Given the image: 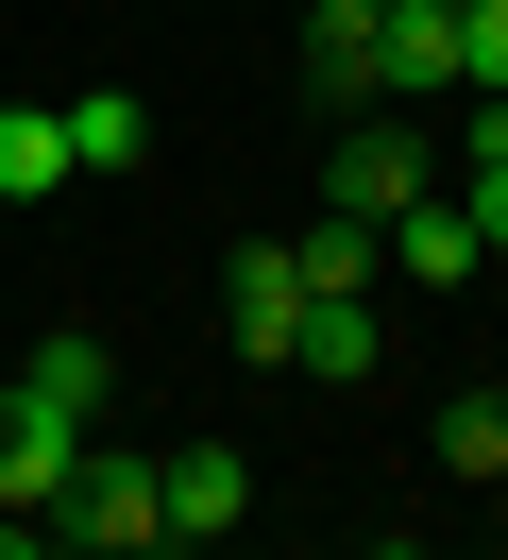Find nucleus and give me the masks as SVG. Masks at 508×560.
Returning <instances> with one entry per match:
<instances>
[{
	"mask_svg": "<svg viewBox=\"0 0 508 560\" xmlns=\"http://www.w3.org/2000/svg\"><path fill=\"white\" fill-rule=\"evenodd\" d=\"M458 85H508V0H458Z\"/></svg>",
	"mask_w": 508,
	"mask_h": 560,
	"instance_id": "14",
	"label": "nucleus"
},
{
	"mask_svg": "<svg viewBox=\"0 0 508 560\" xmlns=\"http://www.w3.org/2000/svg\"><path fill=\"white\" fill-rule=\"evenodd\" d=\"M68 187V103H0V205H51Z\"/></svg>",
	"mask_w": 508,
	"mask_h": 560,
	"instance_id": "11",
	"label": "nucleus"
},
{
	"mask_svg": "<svg viewBox=\"0 0 508 560\" xmlns=\"http://www.w3.org/2000/svg\"><path fill=\"white\" fill-rule=\"evenodd\" d=\"M440 476H508V390H440Z\"/></svg>",
	"mask_w": 508,
	"mask_h": 560,
	"instance_id": "12",
	"label": "nucleus"
},
{
	"mask_svg": "<svg viewBox=\"0 0 508 560\" xmlns=\"http://www.w3.org/2000/svg\"><path fill=\"white\" fill-rule=\"evenodd\" d=\"M424 187H440V137H406V103H390V119H356V137L322 153V205H339V221H373V238H390Z\"/></svg>",
	"mask_w": 508,
	"mask_h": 560,
	"instance_id": "2",
	"label": "nucleus"
},
{
	"mask_svg": "<svg viewBox=\"0 0 508 560\" xmlns=\"http://www.w3.org/2000/svg\"><path fill=\"white\" fill-rule=\"evenodd\" d=\"M390 272H406V289H474V272H492V238H474V205H440V187H424V205L390 221Z\"/></svg>",
	"mask_w": 508,
	"mask_h": 560,
	"instance_id": "8",
	"label": "nucleus"
},
{
	"mask_svg": "<svg viewBox=\"0 0 508 560\" xmlns=\"http://www.w3.org/2000/svg\"><path fill=\"white\" fill-rule=\"evenodd\" d=\"M221 323H237V357H271V374H288V340H305V272H288V238H255L221 272Z\"/></svg>",
	"mask_w": 508,
	"mask_h": 560,
	"instance_id": "5",
	"label": "nucleus"
},
{
	"mask_svg": "<svg viewBox=\"0 0 508 560\" xmlns=\"http://www.w3.org/2000/svg\"><path fill=\"white\" fill-rule=\"evenodd\" d=\"M17 390H34V408H51V424H85V442H102V408H119V357H102L85 323H51V340L17 357Z\"/></svg>",
	"mask_w": 508,
	"mask_h": 560,
	"instance_id": "7",
	"label": "nucleus"
},
{
	"mask_svg": "<svg viewBox=\"0 0 508 560\" xmlns=\"http://www.w3.org/2000/svg\"><path fill=\"white\" fill-rule=\"evenodd\" d=\"M153 544H169V476L119 458V442H85L68 492H51V560H153Z\"/></svg>",
	"mask_w": 508,
	"mask_h": 560,
	"instance_id": "1",
	"label": "nucleus"
},
{
	"mask_svg": "<svg viewBox=\"0 0 508 560\" xmlns=\"http://www.w3.org/2000/svg\"><path fill=\"white\" fill-rule=\"evenodd\" d=\"M458 205H474V238L508 255V153H474V171H458Z\"/></svg>",
	"mask_w": 508,
	"mask_h": 560,
	"instance_id": "15",
	"label": "nucleus"
},
{
	"mask_svg": "<svg viewBox=\"0 0 508 560\" xmlns=\"http://www.w3.org/2000/svg\"><path fill=\"white\" fill-rule=\"evenodd\" d=\"M492 526H508V476H492Z\"/></svg>",
	"mask_w": 508,
	"mask_h": 560,
	"instance_id": "16",
	"label": "nucleus"
},
{
	"mask_svg": "<svg viewBox=\"0 0 508 560\" xmlns=\"http://www.w3.org/2000/svg\"><path fill=\"white\" fill-rule=\"evenodd\" d=\"M68 458H85V424H51L17 374H0V510H51V492H68Z\"/></svg>",
	"mask_w": 508,
	"mask_h": 560,
	"instance_id": "6",
	"label": "nucleus"
},
{
	"mask_svg": "<svg viewBox=\"0 0 508 560\" xmlns=\"http://www.w3.org/2000/svg\"><path fill=\"white\" fill-rule=\"evenodd\" d=\"M373 51H390V0H305V103H390V69H373Z\"/></svg>",
	"mask_w": 508,
	"mask_h": 560,
	"instance_id": "3",
	"label": "nucleus"
},
{
	"mask_svg": "<svg viewBox=\"0 0 508 560\" xmlns=\"http://www.w3.org/2000/svg\"><path fill=\"white\" fill-rule=\"evenodd\" d=\"M135 153H153V103H135V85H85V103H68V187H119Z\"/></svg>",
	"mask_w": 508,
	"mask_h": 560,
	"instance_id": "9",
	"label": "nucleus"
},
{
	"mask_svg": "<svg viewBox=\"0 0 508 560\" xmlns=\"http://www.w3.org/2000/svg\"><path fill=\"white\" fill-rule=\"evenodd\" d=\"M153 476H169V544H237V510H255V458L237 442H169Z\"/></svg>",
	"mask_w": 508,
	"mask_h": 560,
	"instance_id": "4",
	"label": "nucleus"
},
{
	"mask_svg": "<svg viewBox=\"0 0 508 560\" xmlns=\"http://www.w3.org/2000/svg\"><path fill=\"white\" fill-rule=\"evenodd\" d=\"M373 69H390V103H440L458 85V0H390V51Z\"/></svg>",
	"mask_w": 508,
	"mask_h": 560,
	"instance_id": "10",
	"label": "nucleus"
},
{
	"mask_svg": "<svg viewBox=\"0 0 508 560\" xmlns=\"http://www.w3.org/2000/svg\"><path fill=\"white\" fill-rule=\"evenodd\" d=\"M288 272H305V289H373V272H390V238L322 205V221H305V238H288Z\"/></svg>",
	"mask_w": 508,
	"mask_h": 560,
	"instance_id": "13",
	"label": "nucleus"
}]
</instances>
